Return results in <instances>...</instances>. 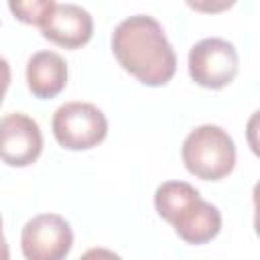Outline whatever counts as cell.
<instances>
[{
    "label": "cell",
    "mask_w": 260,
    "mask_h": 260,
    "mask_svg": "<svg viewBox=\"0 0 260 260\" xmlns=\"http://www.w3.org/2000/svg\"><path fill=\"white\" fill-rule=\"evenodd\" d=\"M67 63L55 51H37L26 63V85L39 100L57 98L67 85Z\"/></svg>",
    "instance_id": "cell-9"
},
{
    "label": "cell",
    "mask_w": 260,
    "mask_h": 260,
    "mask_svg": "<svg viewBox=\"0 0 260 260\" xmlns=\"http://www.w3.org/2000/svg\"><path fill=\"white\" fill-rule=\"evenodd\" d=\"M112 53L118 65L142 85H167L177 71V55L160 22L148 14L124 18L112 32Z\"/></svg>",
    "instance_id": "cell-1"
},
{
    "label": "cell",
    "mask_w": 260,
    "mask_h": 260,
    "mask_svg": "<svg viewBox=\"0 0 260 260\" xmlns=\"http://www.w3.org/2000/svg\"><path fill=\"white\" fill-rule=\"evenodd\" d=\"M0 152L8 167H28L43 152V134L39 124L22 114H6L0 122Z\"/></svg>",
    "instance_id": "cell-7"
},
{
    "label": "cell",
    "mask_w": 260,
    "mask_h": 260,
    "mask_svg": "<svg viewBox=\"0 0 260 260\" xmlns=\"http://www.w3.org/2000/svg\"><path fill=\"white\" fill-rule=\"evenodd\" d=\"M55 6V0H8V8L16 20L24 24H35L39 28L47 22Z\"/></svg>",
    "instance_id": "cell-10"
},
{
    "label": "cell",
    "mask_w": 260,
    "mask_h": 260,
    "mask_svg": "<svg viewBox=\"0 0 260 260\" xmlns=\"http://www.w3.org/2000/svg\"><path fill=\"white\" fill-rule=\"evenodd\" d=\"M252 201H254V232L260 238V181L252 189Z\"/></svg>",
    "instance_id": "cell-13"
},
{
    "label": "cell",
    "mask_w": 260,
    "mask_h": 260,
    "mask_svg": "<svg viewBox=\"0 0 260 260\" xmlns=\"http://www.w3.org/2000/svg\"><path fill=\"white\" fill-rule=\"evenodd\" d=\"M189 8L201 14H221L230 10L238 0H185Z\"/></svg>",
    "instance_id": "cell-11"
},
{
    "label": "cell",
    "mask_w": 260,
    "mask_h": 260,
    "mask_svg": "<svg viewBox=\"0 0 260 260\" xmlns=\"http://www.w3.org/2000/svg\"><path fill=\"white\" fill-rule=\"evenodd\" d=\"M53 136L65 150H91L108 134L106 114L89 102H67L51 120Z\"/></svg>",
    "instance_id": "cell-4"
},
{
    "label": "cell",
    "mask_w": 260,
    "mask_h": 260,
    "mask_svg": "<svg viewBox=\"0 0 260 260\" xmlns=\"http://www.w3.org/2000/svg\"><path fill=\"white\" fill-rule=\"evenodd\" d=\"M246 140L250 150L260 158V110H256L246 122Z\"/></svg>",
    "instance_id": "cell-12"
},
{
    "label": "cell",
    "mask_w": 260,
    "mask_h": 260,
    "mask_svg": "<svg viewBox=\"0 0 260 260\" xmlns=\"http://www.w3.org/2000/svg\"><path fill=\"white\" fill-rule=\"evenodd\" d=\"M185 169L201 181H221L236 167L234 138L215 124L193 128L181 146Z\"/></svg>",
    "instance_id": "cell-3"
},
{
    "label": "cell",
    "mask_w": 260,
    "mask_h": 260,
    "mask_svg": "<svg viewBox=\"0 0 260 260\" xmlns=\"http://www.w3.org/2000/svg\"><path fill=\"white\" fill-rule=\"evenodd\" d=\"M41 35L63 49H81L93 37V18L79 4H57L41 26Z\"/></svg>",
    "instance_id": "cell-8"
},
{
    "label": "cell",
    "mask_w": 260,
    "mask_h": 260,
    "mask_svg": "<svg viewBox=\"0 0 260 260\" xmlns=\"http://www.w3.org/2000/svg\"><path fill=\"white\" fill-rule=\"evenodd\" d=\"M20 248L26 260H61L73 248V230L57 213L35 215L20 232Z\"/></svg>",
    "instance_id": "cell-6"
},
{
    "label": "cell",
    "mask_w": 260,
    "mask_h": 260,
    "mask_svg": "<svg viewBox=\"0 0 260 260\" xmlns=\"http://www.w3.org/2000/svg\"><path fill=\"white\" fill-rule=\"evenodd\" d=\"M191 79L205 89H223L240 69L236 47L221 37H207L195 43L187 59Z\"/></svg>",
    "instance_id": "cell-5"
},
{
    "label": "cell",
    "mask_w": 260,
    "mask_h": 260,
    "mask_svg": "<svg viewBox=\"0 0 260 260\" xmlns=\"http://www.w3.org/2000/svg\"><path fill=\"white\" fill-rule=\"evenodd\" d=\"M156 213L173 225L175 234L193 246L211 242L221 230L219 209L201 199L199 191L185 181H165L154 191Z\"/></svg>",
    "instance_id": "cell-2"
}]
</instances>
